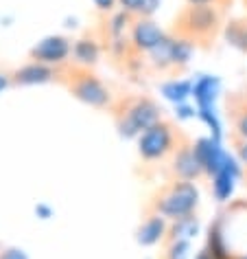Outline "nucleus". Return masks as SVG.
<instances>
[{
  "label": "nucleus",
  "mask_w": 247,
  "mask_h": 259,
  "mask_svg": "<svg viewBox=\"0 0 247 259\" xmlns=\"http://www.w3.org/2000/svg\"><path fill=\"white\" fill-rule=\"evenodd\" d=\"M112 108H114V121H116V130H118V137L125 141H136L145 130L164 119L162 106L147 95L125 97V99L116 101Z\"/></svg>",
  "instance_id": "f257e3e1"
},
{
  "label": "nucleus",
  "mask_w": 247,
  "mask_h": 259,
  "mask_svg": "<svg viewBox=\"0 0 247 259\" xmlns=\"http://www.w3.org/2000/svg\"><path fill=\"white\" fill-rule=\"evenodd\" d=\"M223 31V16L217 5H186L175 16L173 33L191 40L195 47H208Z\"/></svg>",
  "instance_id": "f03ea898"
},
{
  "label": "nucleus",
  "mask_w": 247,
  "mask_h": 259,
  "mask_svg": "<svg viewBox=\"0 0 247 259\" xmlns=\"http://www.w3.org/2000/svg\"><path fill=\"white\" fill-rule=\"evenodd\" d=\"M199 187L188 180H171L149 202V213H158L168 222L193 215L199 206Z\"/></svg>",
  "instance_id": "7ed1b4c3"
},
{
  "label": "nucleus",
  "mask_w": 247,
  "mask_h": 259,
  "mask_svg": "<svg viewBox=\"0 0 247 259\" xmlns=\"http://www.w3.org/2000/svg\"><path fill=\"white\" fill-rule=\"evenodd\" d=\"M64 86L77 101H81L83 106H90L94 110H107L114 106V93L92 68H79L73 66L66 70V75L61 77Z\"/></svg>",
  "instance_id": "20e7f679"
},
{
  "label": "nucleus",
  "mask_w": 247,
  "mask_h": 259,
  "mask_svg": "<svg viewBox=\"0 0 247 259\" xmlns=\"http://www.w3.org/2000/svg\"><path fill=\"white\" fill-rule=\"evenodd\" d=\"M184 143L177 132V127L171 121L162 119L155 125L140 134L136 139V147H138V156L142 163H162V160L171 158L173 152Z\"/></svg>",
  "instance_id": "39448f33"
},
{
  "label": "nucleus",
  "mask_w": 247,
  "mask_h": 259,
  "mask_svg": "<svg viewBox=\"0 0 247 259\" xmlns=\"http://www.w3.org/2000/svg\"><path fill=\"white\" fill-rule=\"evenodd\" d=\"M70 55H73V40L66 35H46L29 51V60L53 68L66 66L70 62Z\"/></svg>",
  "instance_id": "423d86ee"
},
{
  "label": "nucleus",
  "mask_w": 247,
  "mask_h": 259,
  "mask_svg": "<svg viewBox=\"0 0 247 259\" xmlns=\"http://www.w3.org/2000/svg\"><path fill=\"white\" fill-rule=\"evenodd\" d=\"M166 37V31L153 18L138 16L129 29V44L138 55H147Z\"/></svg>",
  "instance_id": "0eeeda50"
},
{
  "label": "nucleus",
  "mask_w": 247,
  "mask_h": 259,
  "mask_svg": "<svg viewBox=\"0 0 247 259\" xmlns=\"http://www.w3.org/2000/svg\"><path fill=\"white\" fill-rule=\"evenodd\" d=\"M243 165L238 163V158L230 154L223 165V169L219 174H214L210 178V191H212V198L217 200V202L225 204L230 202L234 198V191H236V185L240 183V178H243Z\"/></svg>",
  "instance_id": "6e6552de"
},
{
  "label": "nucleus",
  "mask_w": 247,
  "mask_h": 259,
  "mask_svg": "<svg viewBox=\"0 0 247 259\" xmlns=\"http://www.w3.org/2000/svg\"><path fill=\"white\" fill-rule=\"evenodd\" d=\"M193 150H195L197 160L201 163V169H204L206 178H212L214 174H219L221 169H223L225 160H227V156H230V152L223 147V141L212 139L210 134L195 141Z\"/></svg>",
  "instance_id": "1a4fd4ad"
},
{
  "label": "nucleus",
  "mask_w": 247,
  "mask_h": 259,
  "mask_svg": "<svg viewBox=\"0 0 247 259\" xmlns=\"http://www.w3.org/2000/svg\"><path fill=\"white\" fill-rule=\"evenodd\" d=\"M59 70L53 66H46V64L33 62L29 60L27 64L14 68L9 73L11 86H20V88H29V86H44V83H50L55 79H59Z\"/></svg>",
  "instance_id": "9d476101"
},
{
  "label": "nucleus",
  "mask_w": 247,
  "mask_h": 259,
  "mask_svg": "<svg viewBox=\"0 0 247 259\" xmlns=\"http://www.w3.org/2000/svg\"><path fill=\"white\" fill-rule=\"evenodd\" d=\"M171 165L168 169L173 174V180H188V183H197L199 178H204V169H201V163L195 156L193 143H181L177 150L173 152V156L168 158Z\"/></svg>",
  "instance_id": "9b49d317"
},
{
  "label": "nucleus",
  "mask_w": 247,
  "mask_h": 259,
  "mask_svg": "<svg viewBox=\"0 0 247 259\" xmlns=\"http://www.w3.org/2000/svg\"><path fill=\"white\" fill-rule=\"evenodd\" d=\"M166 233H168V220L158 215V213H149L140 222L138 231H136V242L145 246V248H151V246L166 242Z\"/></svg>",
  "instance_id": "f8f14e48"
},
{
  "label": "nucleus",
  "mask_w": 247,
  "mask_h": 259,
  "mask_svg": "<svg viewBox=\"0 0 247 259\" xmlns=\"http://www.w3.org/2000/svg\"><path fill=\"white\" fill-rule=\"evenodd\" d=\"M219 95H221V77L199 75L197 79H193V99L199 110L217 108Z\"/></svg>",
  "instance_id": "ddd939ff"
},
{
  "label": "nucleus",
  "mask_w": 247,
  "mask_h": 259,
  "mask_svg": "<svg viewBox=\"0 0 247 259\" xmlns=\"http://www.w3.org/2000/svg\"><path fill=\"white\" fill-rule=\"evenodd\" d=\"M103 47L96 37H77L73 40V55H70V62L79 68H94L101 60Z\"/></svg>",
  "instance_id": "4468645a"
},
{
  "label": "nucleus",
  "mask_w": 247,
  "mask_h": 259,
  "mask_svg": "<svg viewBox=\"0 0 247 259\" xmlns=\"http://www.w3.org/2000/svg\"><path fill=\"white\" fill-rule=\"evenodd\" d=\"M199 220L197 215H186V218H179V220H173L168 222V233H166V242H173V239H186V242H193L195 237L199 235Z\"/></svg>",
  "instance_id": "2eb2a0df"
},
{
  "label": "nucleus",
  "mask_w": 247,
  "mask_h": 259,
  "mask_svg": "<svg viewBox=\"0 0 247 259\" xmlns=\"http://www.w3.org/2000/svg\"><path fill=\"white\" fill-rule=\"evenodd\" d=\"M160 93H162V97H164L166 101H171L173 106H177V103H186L193 97V81L175 77V79H168V81L162 83Z\"/></svg>",
  "instance_id": "dca6fc26"
},
{
  "label": "nucleus",
  "mask_w": 247,
  "mask_h": 259,
  "mask_svg": "<svg viewBox=\"0 0 247 259\" xmlns=\"http://www.w3.org/2000/svg\"><path fill=\"white\" fill-rule=\"evenodd\" d=\"M195 49H197V47H195L191 40L171 33V64H173V70L186 68L188 64H191V60H193Z\"/></svg>",
  "instance_id": "f3484780"
},
{
  "label": "nucleus",
  "mask_w": 247,
  "mask_h": 259,
  "mask_svg": "<svg viewBox=\"0 0 247 259\" xmlns=\"http://www.w3.org/2000/svg\"><path fill=\"white\" fill-rule=\"evenodd\" d=\"M221 33H223V40L227 42V47L247 55V20H230L227 24H223Z\"/></svg>",
  "instance_id": "a211bd4d"
},
{
  "label": "nucleus",
  "mask_w": 247,
  "mask_h": 259,
  "mask_svg": "<svg viewBox=\"0 0 247 259\" xmlns=\"http://www.w3.org/2000/svg\"><path fill=\"white\" fill-rule=\"evenodd\" d=\"M136 18L132 14H127V11L122 9H116L109 14L107 18V40H118V37H125L127 31L132 29Z\"/></svg>",
  "instance_id": "6ab92c4d"
},
{
  "label": "nucleus",
  "mask_w": 247,
  "mask_h": 259,
  "mask_svg": "<svg viewBox=\"0 0 247 259\" xmlns=\"http://www.w3.org/2000/svg\"><path fill=\"white\" fill-rule=\"evenodd\" d=\"M197 119L204 123L208 130H210V137L212 139L223 141V123H221V116L217 112V108H206V110L197 108Z\"/></svg>",
  "instance_id": "aec40b11"
},
{
  "label": "nucleus",
  "mask_w": 247,
  "mask_h": 259,
  "mask_svg": "<svg viewBox=\"0 0 247 259\" xmlns=\"http://www.w3.org/2000/svg\"><path fill=\"white\" fill-rule=\"evenodd\" d=\"M232 125L234 137L247 141V101H238L232 106Z\"/></svg>",
  "instance_id": "412c9836"
},
{
  "label": "nucleus",
  "mask_w": 247,
  "mask_h": 259,
  "mask_svg": "<svg viewBox=\"0 0 247 259\" xmlns=\"http://www.w3.org/2000/svg\"><path fill=\"white\" fill-rule=\"evenodd\" d=\"M160 259H191V242H186V239L166 242Z\"/></svg>",
  "instance_id": "4be33fe9"
},
{
  "label": "nucleus",
  "mask_w": 247,
  "mask_h": 259,
  "mask_svg": "<svg viewBox=\"0 0 247 259\" xmlns=\"http://www.w3.org/2000/svg\"><path fill=\"white\" fill-rule=\"evenodd\" d=\"M118 9L132 14L134 18H138L145 14V0H118Z\"/></svg>",
  "instance_id": "5701e85b"
},
{
  "label": "nucleus",
  "mask_w": 247,
  "mask_h": 259,
  "mask_svg": "<svg viewBox=\"0 0 247 259\" xmlns=\"http://www.w3.org/2000/svg\"><path fill=\"white\" fill-rule=\"evenodd\" d=\"M197 116V106H191V103H177L175 106V119L177 121H191Z\"/></svg>",
  "instance_id": "b1692460"
},
{
  "label": "nucleus",
  "mask_w": 247,
  "mask_h": 259,
  "mask_svg": "<svg viewBox=\"0 0 247 259\" xmlns=\"http://www.w3.org/2000/svg\"><path fill=\"white\" fill-rule=\"evenodd\" d=\"M234 156L238 158V163L243 165V169H247V141L245 139L234 141Z\"/></svg>",
  "instance_id": "393cba45"
},
{
  "label": "nucleus",
  "mask_w": 247,
  "mask_h": 259,
  "mask_svg": "<svg viewBox=\"0 0 247 259\" xmlns=\"http://www.w3.org/2000/svg\"><path fill=\"white\" fill-rule=\"evenodd\" d=\"M0 259H29L27 252L16 246H7V248H0Z\"/></svg>",
  "instance_id": "a878e982"
},
{
  "label": "nucleus",
  "mask_w": 247,
  "mask_h": 259,
  "mask_svg": "<svg viewBox=\"0 0 247 259\" xmlns=\"http://www.w3.org/2000/svg\"><path fill=\"white\" fill-rule=\"evenodd\" d=\"M96 11H101V14H112V11H116V7H118V0H92Z\"/></svg>",
  "instance_id": "bb28decb"
},
{
  "label": "nucleus",
  "mask_w": 247,
  "mask_h": 259,
  "mask_svg": "<svg viewBox=\"0 0 247 259\" xmlns=\"http://www.w3.org/2000/svg\"><path fill=\"white\" fill-rule=\"evenodd\" d=\"M164 3V0H145V14L142 16H147V18H151L155 11L160 9V5Z\"/></svg>",
  "instance_id": "cd10ccee"
},
{
  "label": "nucleus",
  "mask_w": 247,
  "mask_h": 259,
  "mask_svg": "<svg viewBox=\"0 0 247 259\" xmlns=\"http://www.w3.org/2000/svg\"><path fill=\"white\" fill-rule=\"evenodd\" d=\"M35 215L40 218V220H50L53 218V209H50L48 204H44V202H40L35 206Z\"/></svg>",
  "instance_id": "c85d7f7f"
},
{
  "label": "nucleus",
  "mask_w": 247,
  "mask_h": 259,
  "mask_svg": "<svg viewBox=\"0 0 247 259\" xmlns=\"http://www.w3.org/2000/svg\"><path fill=\"white\" fill-rule=\"evenodd\" d=\"M186 5H217V7H223L225 0H186Z\"/></svg>",
  "instance_id": "c756f323"
},
{
  "label": "nucleus",
  "mask_w": 247,
  "mask_h": 259,
  "mask_svg": "<svg viewBox=\"0 0 247 259\" xmlns=\"http://www.w3.org/2000/svg\"><path fill=\"white\" fill-rule=\"evenodd\" d=\"M11 86V79H9V73H0V93L7 90Z\"/></svg>",
  "instance_id": "7c9ffc66"
},
{
  "label": "nucleus",
  "mask_w": 247,
  "mask_h": 259,
  "mask_svg": "<svg viewBox=\"0 0 247 259\" xmlns=\"http://www.w3.org/2000/svg\"><path fill=\"white\" fill-rule=\"evenodd\" d=\"M195 259H212V257H210V252H208L206 248H201V250H197V255H195Z\"/></svg>",
  "instance_id": "2f4dec72"
},
{
  "label": "nucleus",
  "mask_w": 247,
  "mask_h": 259,
  "mask_svg": "<svg viewBox=\"0 0 247 259\" xmlns=\"http://www.w3.org/2000/svg\"><path fill=\"white\" fill-rule=\"evenodd\" d=\"M234 259H247V252H240V255H234Z\"/></svg>",
  "instance_id": "473e14b6"
}]
</instances>
